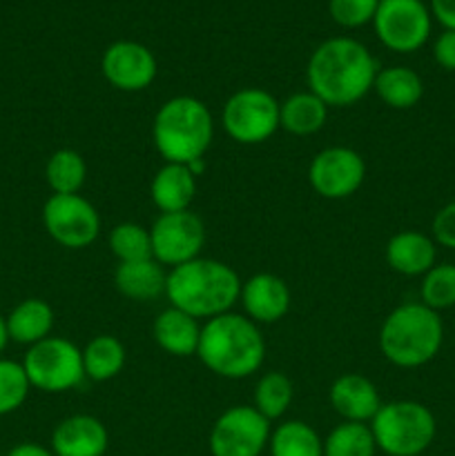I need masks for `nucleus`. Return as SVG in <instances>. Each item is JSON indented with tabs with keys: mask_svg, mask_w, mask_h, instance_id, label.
<instances>
[{
	"mask_svg": "<svg viewBox=\"0 0 455 456\" xmlns=\"http://www.w3.org/2000/svg\"><path fill=\"white\" fill-rule=\"evenodd\" d=\"M330 405L343 421L370 423L377 410L382 408V399L370 379L364 374L348 372L335 379L328 392Z\"/></svg>",
	"mask_w": 455,
	"mask_h": 456,
	"instance_id": "f3484780",
	"label": "nucleus"
},
{
	"mask_svg": "<svg viewBox=\"0 0 455 456\" xmlns=\"http://www.w3.org/2000/svg\"><path fill=\"white\" fill-rule=\"evenodd\" d=\"M433 240L442 248L455 249V200L444 205L433 218Z\"/></svg>",
	"mask_w": 455,
	"mask_h": 456,
	"instance_id": "72a5a7b5",
	"label": "nucleus"
},
{
	"mask_svg": "<svg viewBox=\"0 0 455 456\" xmlns=\"http://www.w3.org/2000/svg\"><path fill=\"white\" fill-rule=\"evenodd\" d=\"M31 390L22 363L12 359H0V417L22 408Z\"/></svg>",
	"mask_w": 455,
	"mask_h": 456,
	"instance_id": "2f4dec72",
	"label": "nucleus"
},
{
	"mask_svg": "<svg viewBox=\"0 0 455 456\" xmlns=\"http://www.w3.org/2000/svg\"><path fill=\"white\" fill-rule=\"evenodd\" d=\"M241 305L245 316L257 325H272L290 310V289L277 274H254L241 285Z\"/></svg>",
	"mask_w": 455,
	"mask_h": 456,
	"instance_id": "2eb2a0df",
	"label": "nucleus"
},
{
	"mask_svg": "<svg viewBox=\"0 0 455 456\" xmlns=\"http://www.w3.org/2000/svg\"><path fill=\"white\" fill-rule=\"evenodd\" d=\"M152 256L161 265L178 267L187 261L199 258L205 245V225L201 216L186 212L161 214L150 227Z\"/></svg>",
	"mask_w": 455,
	"mask_h": 456,
	"instance_id": "f8f14e48",
	"label": "nucleus"
},
{
	"mask_svg": "<svg viewBox=\"0 0 455 456\" xmlns=\"http://www.w3.org/2000/svg\"><path fill=\"white\" fill-rule=\"evenodd\" d=\"M31 387L49 395L74 390L85 381L83 350L62 337H47L27 350L22 359Z\"/></svg>",
	"mask_w": 455,
	"mask_h": 456,
	"instance_id": "0eeeda50",
	"label": "nucleus"
},
{
	"mask_svg": "<svg viewBox=\"0 0 455 456\" xmlns=\"http://www.w3.org/2000/svg\"><path fill=\"white\" fill-rule=\"evenodd\" d=\"M366 178V163L351 147H326L308 165V183L328 200H342L355 194Z\"/></svg>",
	"mask_w": 455,
	"mask_h": 456,
	"instance_id": "ddd939ff",
	"label": "nucleus"
},
{
	"mask_svg": "<svg viewBox=\"0 0 455 456\" xmlns=\"http://www.w3.org/2000/svg\"><path fill=\"white\" fill-rule=\"evenodd\" d=\"M435 240L431 236L422 234V232H397L386 243V261L397 274L424 276L435 265Z\"/></svg>",
	"mask_w": 455,
	"mask_h": 456,
	"instance_id": "a211bd4d",
	"label": "nucleus"
},
{
	"mask_svg": "<svg viewBox=\"0 0 455 456\" xmlns=\"http://www.w3.org/2000/svg\"><path fill=\"white\" fill-rule=\"evenodd\" d=\"M422 303L431 310H449L455 305V265L453 263H435L431 270L424 274Z\"/></svg>",
	"mask_w": 455,
	"mask_h": 456,
	"instance_id": "7c9ffc66",
	"label": "nucleus"
},
{
	"mask_svg": "<svg viewBox=\"0 0 455 456\" xmlns=\"http://www.w3.org/2000/svg\"><path fill=\"white\" fill-rule=\"evenodd\" d=\"M196 194V176L187 165L165 163L154 174L150 185L152 203L161 209V214L186 212L190 209Z\"/></svg>",
	"mask_w": 455,
	"mask_h": 456,
	"instance_id": "6ab92c4d",
	"label": "nucleus"
},
{
	"mask_svg": "<svg viewBox=\"0 0 455 456\" xmlns=\"http://www.w3.org/2000/svg\"><path fill=\"white\" fill-rule=\"evenodd\" d=\"M43 225L67 249L89 248L101 234L96 208L80 194H52L43 205Z\"/></svg>",
	"mask_w": 455,
	"mask_h": 456,
	"instance_id": "9b49d317",
	"label": "nucleus"
},
{
	"mask_svg": "<svg viewBox=\"0 0 455 456\" xmlns=\"http://www.w3.org/2000/svg\"><path fill=\"white\" fill-rule=\"evenodd\" d=\"M293 381L285 377L284 372H268L254 386V403L252 408L259 414L275 421L288 412L290 403H293Z\"/></svg>",
	"mask_w": 455,
	"mask_h": 456,
	"instance_id": "c85d7f7f",
	"label": "nucleus"
},
{
	"mask_svg": "<svg viewBox=\"0 0 455 456\" xmlns=\"http://www.w3.org/2000/svg\"><path fill=\"white\" fill-rule=\"evenodd\" d=\"M9 343V332H7V321H4V316L0 314V354L4 352V347H7Z\"/></svg>",
	"mask_w": 455,
	"mask_h": 456,
	"instance_id": "4c0bfd02",
	"label": "nucleus"
},
{
	"mask_svg": "<svg viewBox=\"0 0 455 456\" xmlns=\"http://www.w3.org/2000/svg\"><path fill=\"white\" fill-rule=\"evenodd\" d=\"M375 444L388 456H419L435 441L437 423L431 410L419 401H391L382 403L373 421Z\"/></svg>",
	"mask_w": 455,
	"mask_h": 456,
	"instance_id": "423d86ee",
	"label": "nucleus"
},
{
	"mask_svg": "<svg viewBox=\"0 0 455 456\" xmlns=\"http://www.w3.org/2000/svg\"><path fill=\"white\" fill-rule=\"evenodd\" d=\"M373 25L384 47L413 53L431 36V9L422 0H379Z\"/></svg>",
	"mask_w": 455,
	"mask_h": 456,
	"instance_id": "9d476101",
	"label": "nucleus"
},
{
	"mask_svg": "<svg viewBox=\"0 0 455 456\" xmlns=\"http://www.w3.org/2000/svg\"><path fill=\"white\" fill-rule=\"evenodd\" d=\"M201 338V325L194 316L178 307L170 305L168 310L161 312L154 321V341L168 354L186 359V356L196 354Z\"/></svg>",
	"mask_w": 455,
	"mask_h": 456,
	"instance_id": "aec40b11",
	"label": "nucleus"
},
{
	"mask_svg": "<svg viewBox=\"0 0 455 456\" xmlns=\"http://www.w3.org/2000/svg\"><path fill=\"white\" fill-rule=\"evenodd\" d=\"M379 0H330L328 12L337 25L355 29L375 18Z\"/></svg>",
	"mask_w": 455,
	"mask_h": 456,
	"instance_id": "473e14b6",
	"label": "nucleus"
},
{
	"mask_svg": "<svg viewBox=\"0 0 455 456\" xmlns=\"http://www.w3.org/2000/svg\"><path fill=\"white\" fill-rule=\"evenodd\" d=\"M125 346L112 334H98L85 346L83 368L85 377L96 383L112 381L123 372Z\"/></svg>",
	"mask_w": 455,
	"mask_h": 456,
	"instance_id": "393cba45",
	"label": "nucleus"
},
{
	"mask_svg": "<svg viewBox=\"0 0 455 456\" xmlns=\"http://www.w3.org/2000/svg\"><path fill=\"white\" fill-rule=\"evenodd\" d=\"M45 178L54 194H79L87 178V165L76 150H58L49 156Z\"/></svg>",
	"mask_w": 455,
	"mask_h": 456,
	"instance_id": "bb28decb",
	"label": "nucleus"
},
{
	"mask_svg": "<svg viewBox=\"0 0 455 456\" xmlns=\"http://www.w3.org/2000/svg\"><path fill=\"white\" fill-rule=\"evenodd\" d=\"M107 243H110L112 254L119 258V263L154 258L152 256L150 230L138 225V223H120V225H116L114 230L110 232Z\"/></svg>",
	"mask_w": 455,
	"mask_h": 456,
	"instance_id": "c756f323",
	"label": "nucleus"
},
{
	"mask_svg": "<svg viewBox=\"0 0 455 456\" xmlns=\"http://www.w3.org/2000/svg\"><path fill=\"white\" fill-rule=\"evenodd\" d=\"M431 16L444 29L455 31V0H431Z\"/></svg>",
	"mask_w": 455,
	"mask_h": 456,
	"instance_id": "c9c22d12",
	"label": "nucleus"
},
{
	"mask_svg": "<svg viewBox=\"0 0 455 456\" xmlns=\"http://www.w3.org/2000/svg\"><path fill=\"white\" fill-rule=\"evenodd\" d=\"M270 421L252 405L228 408L210 430L212 456H261L270 441Z\"/></svg>",
	"mask_w": 455,
	"mask_h": 456,
	"instance_id": "1a4fd4ad",
	"label": "nucleus"
},
{
	"mask_svg": "<svg viewBox=\"0 0 455 456\" xmlns=\"http://www.w3.org/2000/svg\"><path fill=\"white\" fill-rule=\"evenodd\" d=\"M270 456H324V439L306 421H284L270 432Z\"/></svg>",
	"mask_w": 455,
	"mask_h": 456,
	"instance_id": "a878e982",
	"label": "nucleus"
},
{
	"mask_svg": "<svg viewBox=\"0 0 455 456\" xmlns=\"http://www.w3.org/2000/svg\"><path fill=\"white\" fill-rule=\"evenodd\" d=\"M373 430L368 423L342 421L324 439V456H375Z\"/></svg>",
	"mask_w": 455,
	"mask_h": 456,
	"instance_id": "cd10ccee",
	"label": "nucleus"
},
{
	"mask_svg": "<svg viewBox=\"0 0 455 456\" xmlns=\"http://www.w3.org/2000/svg\"><path fill=\"white\" fill-rule=\"evenodd\" d=\"M165 283L168 274L156 258L119 263L114 270L116 289L132 301H154L165 294Z\"/></svg>",
	"mask_w": 455,
	"mask_h": 456,
	"instance_id": "412c9836",
	"label": "nucleus"
},
{
	"mask_svg": "<svg viewBox=\"0 0 455 456\" xmlns=\"http://www.w3.org/2000/svg\"><path fill=\"white\" fill-rule=\"evenodd\" d=\"M103 76L120 92H143L156 78V58L145 45L134 40L112 43L103 53Z\"/></svg>",
	"mask_w": 455,
	"mask_h": 456,
	"instance_id": "4468645a",
	"label": "nucleus"
},
{
	"mask_svg": "<svg viewBox=\"0 0 455 456\" xmlns=\"http://www.w3.org/2000/svg\"><path fill=\"white\" fill-rule=\"evenodd\" d=\"M221 125L239 145H259L281 127V102L266 89L244 87L223 105Z\"/></svg>",
	"mask_w": 455,
	"mask_h": 456,
	"instance_id": "6e6552de",
	"label": "nucleus"
},
{
	"mask_svg": "<svg viewBox=\"0 0 455 456\" xmlns=\"http://www.w3.org/2000/svg\"><path fill=\"white\" fill-rule=\"evenodd\" d=\"M7 456H56L49 448L40 444H31V441H25V444H18L9 450Z\"/></svg>",
	"mask_w": 455,
	"mask_h": 456,
	"instance_id": "e433bc0d",
	"label": "nucleus"
},
{
	"mask_svg": "<svg viewBox=\"0 0 455 456\" xmlns=\"http://www.w3.org/2000/svg\"><path fill=\"white\" fill-rule=\"evenodd\" d=\"M241 279L228 263L194 258L172 267L165 283L170 305L199 319H214L235 307L241 297Z\"/></svg>",
	"mask_w": 455,
	"mask_h": 456,
	"instance_id": "f03ea898",
	"label": "nucleus"
},
{
	"mask_svg": "<svg viewBox=\"0 0 455 456\" xmlns=\"http://www.w3.org/2000/svg\"><path fill=\"white\" fill-rule=\"evenodd\" d=\"M373 89L379 101L393 110H410L424 96V83L419 74L404 65L379 69L375 76Z\"/></svg>",
	"mask_w": 455,
	"mask_h": 456,
	"instance_id": "5701e85b",
	"label": "nucleus"
},
{
	"mask_svg": "<svg viewBox=\"0 0 455 456\" xmlns=\"http://www.w3.org/2000/svg\"><path fill=\"white\" fill-rule=\"evenodd\" d=\"M214 120L208 105L194 96H174L159 107L152 125L154 147L165 163L190 165L212 145Z\"/></svg>",
	"mask_w": 455,
	"mask_h": 456,
	"instance_id": "20e7f679",
	"label": "nucleus"
},
{
	"mask_svg": "<svg viewBox=\"0 0 455 456\" xmlns=\"http://www.w3.org/2000/svg\"><path fill=\"white\" fill-rule=\"evenodd\" d=\"M328 120V105L308 89L297 92L281 102V127L294 136L317 134Z\"/></svg>",
	"mask_w": 455,
	"mask_h": 456,
	"instance_id": "b1692460",
	"label": "nucleus"
},
{
	"mask_svg": "<svg viewBox=\"0 0 455 456\" xmlns=\"http://www.w3.org/2000/svg\"><path fill=\"white\" fill-rule=\"evenodd\" d=\"M433 58L446 71H455V31L444 29L433 43Z\"/></svg>",
	"mask_w": 455,
	"mask_h": 456,
	"instance_id": "f704fd0d",
	"label": "nucleus"
},
{
	"mask_svg": "<svg viewBox=\"0 0 455 456\" xmlns=\"http://www.w3.org/2000/svg\"><path fill=\"white\" fill-rule=\"evenodd\" d=\"M4 321H7L9 341L31 347L52 337L54 310L43 298H25L4 316Z\"/></svg>",
	"mask_w": 455,
	"mask_h": 456,
	"instance_id": "4be33fe9",
	"label": "nucleus"
},
{
	"mask_svg": "<svg viewBox=\"0 0 455 456\" xmlns=\"http://www.w3.org/2000/svg\"><path fill=\"white\" fill-rule=\"evenodd\" d=\"M196 356L217 377L236 381L259 372L266 359V341L254 321L226 312L201 328Z\"/></svg>",
	"mask_w": 455,
	"mask_h": 456,
	"instance_id": "7ed1b4c3",
	"label": "nucleus"
},
{
	"mask_svg": "<svg viewBox=\"0 0 455 456\" xmlns=\"http://www.w3.org/2000/svg\"><path fill=\"white\" fill-rule=\"evenodd\" d=\"M379 67L373 53L357 40L337 36L310 53L308 87L328 107H351L373 89Z\"/></svg>",
	"mask_w": 455,
	"mask_h": 456,
	"instance_id": "f257e3e1",
	"label": "nucleus"
},
{
	"mask_svg": "<svg viewBox=\"0 0 455 456\" xmlns=\"http://www.w3.org/2000/svg\"><path fill=\"white\" fill-rule=\"evenodd\" d=\"M110 435L101 419L92 414H71L52 432V452L56 456H105Z\"/></svg>",
	"mask_w": 455,
	"mask_h": 456,
	"instance_id": "dca6fc26",
	"label": "nucleus"
},
{
	"mask_svg": "<svg viewBox=\"0 0 455 456\" xmlns=\"http://www.w3.org/2000/svg\"><path fill=\"white\" fill-rule=\"evenodd\" d=\"M444 341L440 312L419 303H401L379 328V350L397 368H422L433 361Z\"/></svg>",
	"mask_w": 455,
	"mask_h": 456,
	"instance_id": "39448f33",
	"label": "nucleus"
}]
</instances>
